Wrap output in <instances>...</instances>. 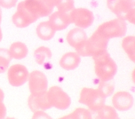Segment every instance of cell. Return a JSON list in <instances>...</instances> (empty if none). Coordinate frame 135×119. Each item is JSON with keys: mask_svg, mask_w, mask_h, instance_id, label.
I'll list each match as a JSON object with an SVG mask.
<instances>
[{"mask_svg": "<svg viewBox=\"0 0 135 119\" xmlns=\"http://www.w3.org/2000/svg\"><path fill=\"white\" fill-rule=\"evenodd\" d=\"M6 114V108L3 103V101H0V119L5 117Z\"/></svg>", "mask_w": 135, "mask_h": 119, "instance_id": "obj_28", "label": "cell"}, {"mask_svg": "<svg viewBox=\"0 0 135 119\" xmlns=\"http://www.w3.org/2000/svg\"><path fill=\"white\" fill-rule=\"evenodd\" d=\"M49 101L52 107L60 110L68 109L71 103L69 95L60 86H52L47 90Z\"/></svg>", "mask_w": 135, "mask_h": 119, "instance_id": "obj_5", "label": "cell"}, {"mask_svg": "<svg viewBox=\"0 0 135 119\" xmlns=\"http://www.w3.org/2000/svg\"><path fill=\"white\" fill-rule=\"evenodd\" d=\"M108 39L124 36L127 30L125 20L117 18L101 24L96 30Z\"/></svg>", "mask_w": 135, "mask_h": 119, "instance_id": "obj_3", "label": "cell"}, {"mask_svg": "<svg viewBox=\"0 0 135 119\" xmlns=\"http://www.w3.org/2000/svg\"><path fill=\"white\" fill-rule=\"evenodd\" d=\"M32 118L34 119H50L51 117L49 115L44 111L37 110L33 112Z\"/></svg>", "mask_w": 135, "mask_h": 119, "instance_id": "obj_25", "label": "cell"}, {"mask_svg": "<svg viewBox=\"0 0 135 119\" xmlns=\"http://www.w3.org/2000/svg\"><path fill=\"white\" fill-rule=\"evenodd\" d=\"M127 4L131 9H135V0H126Z\"/></svg>", "mask_w": 135, "mask_h": 119, "instance_id": "obj_29", "label": "cell"}, {"mask_svg": "<svg viewBox=\"0 0 135 119\" xmlns=\"http://www.w3.org/2000/svg\"><path fill=\"white\" fill-rule=\"evenodd\" d=\"M1 20H2V10L0 8V24H1Z\"/></svg>", "mask_w": 135, "mask_h": 119, "instance_id": "obj_32", "label": "cell"}, {"mask_svg": "<svg viewBox=\"0 0 135 119\" xmlns=\"http://www.w3.org/2000/svg\"><path fill=\"white\" fill-rule=\"evenodd\" d=\"M29 74L27 69L24 65L21 64L12 65L7 72L9 83L13 86H22L28 81Z\"/></svg>", "mask_w": 135, "mask_h": 119, "instance_id": "obj_9", "label": "cell"}, {"mask_svg": "<svg viewBox=\"0 0 135 119\" xmlns=\"http://www.w3.org/2000/svg\"><path fill=\"white\" fill-rule=\"evenodd\" d=\"M113 107L119 111H126L130 109L133 104L132 95L127 91L115 93L112 99Z\"/></svg>", "mask_w": 135, "mask_h": 119, "instance_id": "obj_10", "label": "cell"}, {"mask_svg": "<svg viewBox=\"0 0 135 119\" xmlns=\"http://www.w3.org/2000/svg\"><path fill=\"white\" fill-rule=\"evenodd\" d=\"M122 47L129 58L133 62L135 61V37L128 36L124 37L122 41Z\"/></svg>", "mask_w": 135, "mask_h": 119, "instance_id": "obj_18", "label": "cell"}, {"mask_svg": "<svg viewBox=\"0 0 135 119\" xmlns=\"http://www.w3.org/2000/svg\"><path fill=\"white\" fill-rule=\"evenodd\" d=\"M105 98L99 92L97 89L83 88L80 94L79 103L85 105L92 112L97 111L105 104Z\"/></svg>", "mask_w": 135, "mask_h": 119, "instance_id": "obj_4", "label": "cell"}, {"mask_svg": "<svg viewBox=\"0 0 135 119\" xmlns=\"http://www.w3.org/2000/svg\"><path fill=\"white\" fill-rule=\"evenodd\" d=\"M30 24L40 18L35 0H24L18 3L16 11Z\"/></svg>", "mask_w": 135, "mask_h": 119, "instance_id": "obj_8", "label": "cell"}, {"mask_svg": "<svg viewBox=\"0 0 135 119\" xmlns=\"http://www.w3.org/2000/svg\"><path fill=\"white\" fill-rule=\"evenodd\" d=\"M61 118L64 119H91L92 114L89 110L84 108H77L71 113Z\"/></svg>", "mask_w": 135, "mask_h": 119, "instance_id": "obj_21", "label": "cell"}, {"mask_svg": "<svg viewBox=\"0 0 135 119\" xmlns=\"http://www.w3.org/2000/svg\"><path fill=\"white\" fill-rule=\"evenodd\" d=\"M92 57L94 71L100 81L108 82L112 80L117 72V65L110 54L105 50Z\"/></svg>", "mask_w": 135, "mask_h": 119, "instance_id": "obj_1", "label": "cell"}, {"mask_svg": "<svg viewBox=\"0 0 135 119\" xmlns=\"http://www.w3.org/2000/svg\"><path fill=\"white\" fill-rule=\"evenodd\" d=\"M2 37H3V35H2V30H1V28L0 27V41H1L2 39Z\"/></svg>", "mask_w": 135, "mask_h": 119, "instance_id": "obj_31", "label": "cell"}, {"mask_svg": "<svg viewBox=\"0 0 135 119\" xmlns=\"http://www.w3.org/2000/svg\"><path fill=\"white\" fill-rule=\"evenodd\" d=\"M108 8L114 13L117 18L126 20V16L131 9L127 4L126 0H107Z\"/></svg>", "mask_w": 135, "mask_h": 119, "instance_id": "obj_13", "label": "cell"}, {"mask_svg": "<svg viewBox=\"0 0 135 119\" xmlns=\"http://www.w3.org/2000/svg\"><path fill=\"white\" fill-rule=\"evenodd\" d=\"M27 103L33 112L37 110L45 111L52 107L47 98V91L36 95L31 94L28 98Z\"/></svg>", "mask_w": 135, "mask_h": 119, "instance_id": "obj_11", "label": "cell"}, {"mask_svg": "<svg viewBox=\"0 0 135 119\" xmlns=\"http://www.w3.org/2000/svg\"><path fill=\"white\" fill-rule=\"evenodd\" d=\"M97 89L101 95L106 99L112 94L114 90V86L108 82L100 81Z\"/></svg>", "mask_w": 135, "mask_h": 119, "instance_id": "obj_24", "label": "cell"}, {"mask_svg": "<svg viewBox=\"0 0 135 119\" xmlns=\"http://www.w3.org/2000/svg\"><path fill=\"white\" fill-rule=\"evenodd\" d=\"M28 81L31 94L36 95L47 91L48 81L43 72L39 70L33 71L29 74Z\"/></svg>", "mask_w": 135, "mask_h": 119, "instance_id": "obj_7", "label": "cell"}, {"mask_svg": "<svg viewBox=\"0 0 135 119\" xmlns=\"http://www.w3.org/2000/svg\"><path fill=\"white\" fill-rule=\"evenodd\" d=\"M12 59L8 50L0 48V73L6 71Z\"/></svg>", "mask_w": 135, "mask_h": 119, "instance_id": "obj_22", "label": "cell"}, {"mask_svg": "<svg viewBox=\"0 0 135 119\" xmlns=\"http://www.w3.org/2000/svg\"><path fill=\"white\" fill-rule=\"evenodd\" d=\"M109 40L96 30L75 49L80 56L93 57L107 50Z\"/></svg>", "mask_w": 135, "mask_h": 119, "instance_id": "obj_2", "label": "cell"}, {"mask_svg": "<svg viewBox=\"0 0 135 119\" xmlns=\"http://www.w3.org/2000/svg\"><path fill=\"white\" fill-rule=\"evenodd\" d=\"M48 21L56 31L66 29L71 24L69 13L63 12L59 10L50 15Z\"/></svg>", "mask_w": 135, "mask_h": 119, "instance_id": "obj_12", "label": "cell"}, {"mask_svg": "<svg viewBox=\"0 0 135 119\" xmlns=\"http://www.w3.org/2000/svg\"><path fill=\"white\" fill-rule=\"evenodd\" d=\"M134 16H135V9H131L128 13V14L126 16V20H127L128 21H129L130 23L134 24Z\"/></svg>", "mask_w": 135, "mask_h": 119, "instance_id": "obj_27", "label": "cell"}, {"mask_svg": "<svg viewBox=\"0 0 135 119\" xmlns=\"http://www.w3.org/2000/svg\"><path fill=\"white\" fill-rule=\"evenodd\" d=\"M87 35L83 29L77 27L70 30L66 35V41L69 45L74 49L87 39Z\"/></svg>", "mask_w": 135, "mask_h": 119, "instance_id": "obj_15", "label": "cell"}, {"mask_svg": "<svg viewBox=\"0 0 135 119\" xmlns=\"http://www.w3.org/2000/svg\"><path fill=\"white\" fill-rule=\"evenodd\" d=\"M8 51L12 58L20 60L25 58L28 51L25 44L21 41H16L11 45Z\"/></svg>", "mask_w": 135, "mask_h": 119, "instance_id": "obj_17", "label": "cell"}, {"mask_svg": "<svg viewBox=\"0 0 135 119\" xmlns=\"http://www.w3.org/2000/svg\"><path fill=\"white\" fill-rule=\"evenodd\" d=\"M97 118L99 119H118L119 115L115 109L111 106L104 104L97 111Z\"/></svg>", "mask_w": 135, "mask_h": 119, "instance_id": "obj_20", "label": "cell"}, {"mask_svg": "<svg viewBox=\"0 0 135 119\" xmlns=\"http://www.w3.org/2000/svg\"><path fill=\"white\" fill-rule=\"evenodd\" d=\"M17 0H0V6L9 9L15 6Z\"/></svg>", "mask_w": 135, "mask_h": 119, "instance_id": "obj_26", "label": "cell"}, {"mask_svg": "<svg viewBox=\"0 0 135 119\" xmlns=\"http://www.w3.org/2000/svg\"><path fill=\"white\" fill-rule=\"evenodd\" d=\"M4 98V93L3 90L0 89V101H3Z\"/></svg>", "mask_w": 135, "mask_h": 119, "instance_id": "obj_30", "label": "cell"}, {"mask_svg": "<svg viewBox=\"0 0 135 119\" xmlns=\"http://www.w3.org/2000/svg\"><path fill=\"white\" fill-rule=\"evenodd\" d=\"M55 7L59 11L70 13L74 8V0H55Z\"/></svg>", "mask_w": 135, "mask_h": 119, "instance_id": "obj_23", "label": "cell"}, {"mask_svg": "<svg viewBox=\"0 0 135 119\" xmlns=\"http://www.w3.org/2000/svg\"><path fill=\"white\" fill-rule=\"evenodd\" d=\"M81 58L76 52H69L64 54L59 61L60 66L67 71L76 69L80 64Z\"/></svg>", "mask_w": 135, "mask_h": 119, "instance_id": "obj_14", "label": "cell"}, {"mask_svg": "<svg viewBox=\"0 0 135 119\" xmlns=\"http://www.w3.org/2000/svg\"><path fill=\"white\" fill-rule=\"evenodd\" d=\"M34 57L37 64L42 65L46 60L51 59L52 57V52L48 47L41 46L34 51Z\"/></svg>", "mask_w": 135, "mask_h": 119, "instance_id": "obj_19", "label": "cell"}, {"mask_svg": "<svg viewBox=\"0 0 135 119\" xmlns=\"http://www.w3.org/2000/svg\"><path fill=\"white\" fill-rule=\"evenodd\" d=\"M56 30L49 21L40 23L37 26L36 33L37 37L44 41L51 40L55 35Z\"/></svg>", "mask_w": 135, "mask_h": 119, "instance_id": "obj_16", "label": "cell"}, {"mask_svg": "<svg viewBox=\"0 0 135 119\" xmlns=\"http://www.w3.org/2000/svg\"><path fill=\"white\" fill-rule=\"evenodd\" d=\"M71 23L78 27L85 29L92 25L94 21L93 13L84 8H73L69 13Z\"/></svg>", "mask_w": 135, "mask_h": 119, "instance_id": "obj_6", "label": "cell"}]
</instances>
